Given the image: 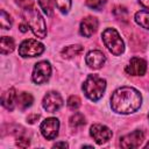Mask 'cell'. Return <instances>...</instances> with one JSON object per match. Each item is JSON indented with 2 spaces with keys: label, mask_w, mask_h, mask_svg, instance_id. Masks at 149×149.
<instances>
[{
  "label": "cell",
  "mask_w": 149,
  "mask_h": 149,
  "mask_svg": "<svg viewBox=\"0 0 149 149\" xmlns=\"http://www.w3.org/2000/svg\"><path fill=\"white\" fill-rule=\"evenodd\" d=\"M86 5L93 9H100L104 5V0H86Z\"/></svg>",
  "instance_id": "25"
},
{
  "label": "cell",
  "mask_w": 149,
  "mask_h": 149,
  "mask_svg": "<svg viewBox=\"0 0 149 149\" xmlns=\"http://www.w3.org/2000/svg\"><path fill=\"white\" fill-rule=\"evenodd\" d=\"M14 49H15V42L12 37L2 36L0 38V52L2 55H8L13 52Z\"/></svg>",
  "instance_id": "15"
},
{
  "label": "cell",
  "mask_w": 149,
  "mask_h": 149,
  "mask_svg": "<svg viewBox=\"0 0 149 149\" xmlns=\"http://www.w3.org/2000/svg\"><path fill=\"white\" fill-rule=\"evenodd\" d=\"M59 147H62V148H68L69 144H68L66 142H57V143L54 144V148H59Z\"/></svg>",
  "instance_id": "28"
},
{
  "label": "cell",
  "mask_w": 149,
  "mask_h": 149,
  "mask_svg": "<svg viewBox=\"0 0 149 149\" xmlns=\"http://www.w3.org/2000/svg\"><path fill=\"white\" fill-rule=\"evenodd\" d=\"M68 107L70 108V109H78L79 107H80V99H79V97H77V95H71V97H69V99H68Z\"/></svg>",
  "instance_id": "22"
},
{
  "label": "cell",
  "mask_w": 149,
  "mask_h": 149,
  "mask_svg": "<svg viewBox=\"0 0 149 149\" xmlns=\"http://www.w3.org/2000/svg\"><path fill=\"white\" fill-rule=\"evenodd\" d=\"M144 140V134L142 130H134L127 135H123L120 137V146L125 149H133V148H139Z\"/></svg>",
  "instance_id": "10"
},
{
  "label": "cell",
  "mask_w": 149,
  "mask_h": 149,
  "mask_svg": "<svg viewBox=\"0 0 149 149\" xmlns=\"http://www.w3.org/2000/svg\"><path fill=\"white\" fill-rule=\"evenodd\" d=\"M101 38L105 47L108 49L111 54H113L114 56H120L121 54H123L125 43L116 29L106 28L101 34Z\"/></svg>",
  "instance_id": "4"
},
{
  "label": "cell",
  "mask_w": 149,
  "mask_h": 149,
  "mask_svg": "<svg viewBox=\"0 0 149 149\" xmlns=\"http://www.w3.org/2000/svg\"><path fill=\"white\" fill-rule=\"evenodd\" d=\"M17 101V94L14 87H10L8 90H6L2 95H1V104L5 108H7L8 111H13L15 105Z\"/></svg>",
  "instance_id": "14"
},
{
  "label": "cell",
  "mask_w": 149,
  "mask_h": 149,
  "mask_svg": "<svg viewBox=\"0 0 149 149\" xmlns=\"http://www.w3.org/2000/svg\"><path fill=\"white\" fill-rule=\"evenodd\" d=\"M69 123H70V127L71 128H74V129L76 128H79V127H81V126L85 125V118H84V115L81 113H74L70 118Z\"/></svg>",
  "instance_id": "19"
},
{
  "label": "cell",
  "mask_w": 149,
  "mask_h": 149,
  "mask_svg": "<svg viewBox=\"0 0 149 149\" xmlns=\"http://www.w3.org/2000/svg\"><path fill=\"white\" fill-rule=\"evenodd\" d=\"M43 51H44V45L37 40H33V38L24 40L19 47V55L23 58L37 57L42 55Z\"/></svg>",
  "instance_id": "5"
},
{
  "label": "cell",
  "mask_w": 149,
  "mask_h": 149,
  "mask_svg": "<svg viewBox=\"0 0 149 149\" xmlns=\"http://www.w3.org/2000/svg\"><path fill=\"white\" fill-rule=\"evenodd\" d=\"M55 3H56L57 9H59V12L63 14L69 13V10L71 9V5H72L71 0H55Z\"/></svg>",
  "instance_id": "21"
},
{
  "label": "cell",
  "mask_w": 149,
  "mask_h": 149,
  "mask_svg": "<svg viewBox=\"0 0 149 149\" xmlns=\"http://www.w3.org/2000/svg\"><path fill=\"white\" fill-rule=\"evenodd\" d=\"M23 17L26 23L29 26L34 35L38 38H44L47 36V26L43 16L40 14V12L31 7L28 9H23Z\"/></svg>",
  "instance_id": "3"
},
{
  "label": "cell",
  "mask_w": 149,
  "mask_h": 149,
  "mask_svg": "<svg viewBox=\"0 0 149 149\" xmlns=\"http://www.w3.org/2000/svg\"><path fill=\"white\" fill-rule=\"evenodd\" d=\"M28 27H29V26H28L27 23H21V24H20V30H21L22 33H26V31L28 30Z\"/></svg>",
  "instance_id": "30"
},
{
  "label": "cell",
  "mask_w": 149,
  "mask_h": 149,
  "mask_svg": "<svg viewBox=\"0 0 149 149\" xmlns=\"http://www.w3.org/2000/svg\"><path fill=\"white\" fill-rule=\"evenodd\" d=\"M33 101H34V98H33V95H31L30 93H28V92H22V93H20V94L17 95L16 105L19 106V108L26 109V108H28V107L31 106Z\"/></svg>",
  "instance_id": "18"
},
{
  "label": "cell",
  "mask_w": 149,
  "mask_h": 149,
  "mask_svg": "<svg viewBox=\"0 0 149 149\" xmlns=\"http://www.w3.org/2000/svg\"><path fill=\"white\" fill-rule=\"evenodd\" d=\"M15 2L22 9H28V8L34 7V0H15Z\"/></svg>",
  "instance_id": "24"
},
{
  "label": "cell",
  "mask_w": 149,
  "mask_h": 149,
  "mask_svg": "<svg viewBox=\"0 0 149 149\" xmlns=\"http://www.w3.org/2000/svg\"><path fill=\"white\" fill-rule=\"evenodd\" d=\"M105 90L106 80L97 74H88L87 78L84 80L83 91L85 95L92 101H98L104 95Z\"/></svg>",
  "instance_id": "2"
},
{
  "label": "cell",
  "mask_w": 149,
  "mask_h": 149,
  "mask_svg": "<svg viewBox=\"0 0 149 149\" xmlns=\"http://www.w3.org/2000/svg\"><path fill=\"white\" fill-rule=\"evenodd\" d=\"M142 104L141 93L129 86L116 88L111 97V107L115 113L130 114L136 112Z\"/></svg>",
  "instance_id": "1"
},
{
  "label": "cell",
  "mask_w": 149,
  "mask_h": 149,
  "mask_svg": "<svg viewBox=\"0 0 149 149\" xmlns=\"http://www.w3.org/2000/svg\"><path fill=\"white\" fill-rule=\"evenodd\" d=\"M85 62L88 68H91L93 70H98L105 64L106 56L100 50H91L90 52H87V55L85 57Z\"/></svg>",
  "instance_id": "12"
},
{
  "label": "cell",
  "mask_w": 149,
  "mask_h": 149,
  "mask_svg": "<svg viewBox=\"0 0 149 149\" xmlns=\"http://www.w3.org/2000/svg\"><path fill=\"white\" fill-rule=\"evenodd\" d=\"M58 129H59V121L57 118H47L45 120L42 121L40 126L41 134L47 140L56 139V136L58 135Z\"/></svg>",
  "instance_id": "9"
},
{
  "label": "cell",
  "mask_w": 149,
  "mask_h": 149,
  "mask_svg": "<svg viewBox=\"0 0 149 149\" xmlns=\"http://www.w3.org/2000/svg\"><path fill=\"white\" fill-rule=\"evenodd\" d=\"M98 28V20L94 16H86L83 19V21L80 22V27H79V33L80 35L85 36V37H91Z\"/></svg>",
  "instance_id": "13"
},
{
  "label": "cell",
  "mask_w": 149,
  "mask_h": 149,
  "mask_svg": "<svg viewBox=\"0 0 149 149\" xmlns=\"http://www.w3.org/2000/svg\"><path fill=\"white\" fill-rule=\"evenodd\" d=\"M81 51H83V47L81 45H79V44H71V45H68V47L63 48L61 55H62L63 58L69 59V58H72L74 56L79 55Z\"/></svg>",
  "instance_id": "16"
},
{
  "label": "cell",
  "mask_w": 149,
  "mask_h": 149,
  "mask_svg": "<svg viewBox=\"0 0 149 149\" xmlns=\"http://www.w3.org/2000/svg\"><path fill=\"white\" fill-rule=\"evenodd\" d=\"M12 19L9 16V14H7L3 9L0 10V26L2 29H9L12 27Z\"/></svg>",
  "instance_id": "20"
},
{
  "label": "cell",
  "mask_w": 149,
  "mask_h": 149,
  "mask_svg": "<svg viewBox=\"0 0 149 149\" xmlns=\"http://www.w3.org/2000/svg\"><path fill=\"white\" fill-rule=\"evenodd\" d=\"M40 7L47 15H51L52 13V7H51V1L50 0H37Z\"/></svg>",
  "instance_id": "23"
},
{
  "label": "cell",
  "mask_w": 149,
  "mask_h": 149,
  "mask_svg": "<svg viewBox=\"0 0 149 149\" xmlns=\"http://www.w3.org/2000/svg\"><path fill=\"white\" fill-rule=\"evenodd\" d=\"M38 119H40V115H38V114H31V115H29V116L27 118V120H28L29 123H35Z\"/></svg>",
  "instance_id": "27"
},
{
  "label": "cell",
  "mask_w": 149,
  "mask_h": 149,
  "mask_svg": "<svg viewBox=\"0 0 149 149\" xmlns=\"http://www.w3.org/2000/svg\"><path fill=\"white\" fill-rule=\"evenodd\" d=\"M42 106L43 108L49 112V113H55L63 106V98L61 94L56 91H50L48 92L42 100Z\"/></svg>",
  "instance_id": "8"
},
{
  "label": "cell",
  "mask_w": 149,
  "mask_h": 149,
  "mask_svg": "<svg viewBox=\"0 0 149 149\" xmlns=\"http://www.w3.org/2000/svg\"><path fill=\"white\" fill-rule=\"evenodd\" d=\"M139 2L147 9H149V0H139Z\"/></svg>",
  "instance_id": "29"
},
{
  "label": "cell",
  "mask_w": 149,
  "mask_h": 149,
  "mask_svg": "<svg viewBox=\"0 0 149 149\" xmlns=\"http://www.w3.org/2000/svg\"><path fill=\"white\" fill-rule=\"evenodd\" d=\"M90 135L93 137L95 143L104 144V143L108 142L112 139L113 133H112V130L107 126L100 125V123H94L90 128Z\"/></svg>",
  "instance_id": "7"
},
{
  "label": "cell",
  "mask_w": 149,
  "mask_h": 149,
  "mask_svg": "<svg viewBox=\"0 0 149 149\" xmlns=\"http://www.w3.org/2000/svg\"><path fill=\"white\" fill-rule=\"evenodd\" d=\"M148 118H149V115H148Z\"/></svg>",
  "instance_id": "32"
},
{
  "label": "cell",
  "mask_w": 149,
  "mask_h": 149,
  "mask_svg": "<svg viewBox=\"0 0 149 149\" xmlns=\"http://www.w3.org/2000/svg\"><path fill=\"white\" fill-rule=\"evenodd\" d=\"M50 76H51V65L48 61H41L35 64L31 74V79L35 84L41 85L47 83L50 79Z\"/></svg>",
  "instance_id": "6"
},
{
  "label": "cell",
  "mask_w": 149,
  "mask_h": 149,
  "mask_svg": "<svg viewBox=\"0 0 149 149\" xmlns=\"http://www.w3.org/2000/svg\"><path fill=\"white\" fill-rule=\"evenodd\" d=\"M29 144H30L29 139H27V137H24V136H19L17 140H16V146H19V147L24 148V147H28Z\"/></svg>",
  "instance_id": "26"
},
{
  "label": "cell",
  "mask_w": 149,
  "mask_h": 149,
  "mask_svg": "<svg viewBox=\"0 0 149 149\" xmlns=\"http://www.w3.org/2000/svg\"><path fill=\"white\" fill-rule=\"evenodd\" d=\"M146 148H149V142H148V143L146 144Z\"/></svg>",
  "instance_id": "31"
},
{
  "label": "cell",
  "mask_w": 149,
  "mask_h": 149,
  "mask_svg": "<svg viewBox=\"0 0 149 149\" xmlns=\"http://www.w3.org/2000/svg\"><path fill=\"white\" fill-rule=\"evenodd\" d=\"M135 22L144 29H149V10L142 9L135 13Z\"/></svg>",
  "instance_id": "17"
},
{
  "label": "cell",
  "mask_w": 149,
  "mask_h": 149,
  "mask_svg": "<svg viewBox=\"0 0 149 149\" xmlns=\"http://www.w3.org/2000/svg\"><path fill=\"white\" fill-rule=\"evenodd\" d=\"M125 71L130 76H143L147 71V62L140 57H133Z\"/></svg>",
  "instance_id": "11"
}]
</instances>
